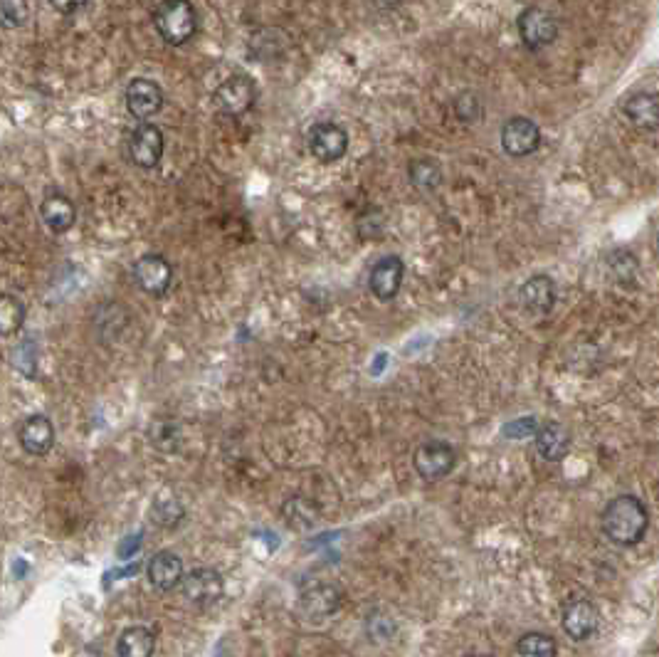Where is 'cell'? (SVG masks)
I'll list each match as a JSON object with an SVG mask.
<instances>
[{
	"label": "cell",
	"instance_id": "31",
	"mask_svg": "<svg viewBox=\"0 0 659 657\" xmlns=\"http://www.w3.org/2000/svg\"><path fill=\"white\" fill-rule=\"evenodd\" d=\"M657 250H659V233H657Z\"/></svg>",
	"mask_w": 659,
	"mask_h": 657
},
{
	"label": "cell",
	"instance_id": "26",
	"mask_svg": "<svg viewBox=\"0 0 659 657\" xmlns=\"http://www.w3.org/2000/svg\"><path fill=\"white\" fill-rule=\"evenodd\" d=\"M13 366L28 378L38 376V346L33 339L20 341L18 349L13 351Z\"/></svg>",
	"mask_w": 659,
	"mask_h": 657
},
{
	"label": "cell",
	"instance_id": "20",
	"mask_svg": "<svg viewBox=\"0 0 659 657\" xmlns=\"http://www.w3.org/2000/svg\"><path fill=\"white\" fill-rule=\"evenodd\" d=\"M536 450L546 462H561L571 450V435L561 423L551 420L536 430Z\"/></svg>",
	"mask_w": 659,
	"mask_h": 657
},
{
	"label": "cell",
	"instance_id": "14",
	"mask_svg": "<svg viewBox=\"0 0 659 657\" xmlns=\"http://www.w3.org/2000/svg\"><path fill=\"white\" fill-rule=\"evenodd\" d=\"M20 448L33 457H45L55 445V425L47 415L33 413L20 423L18 428Z\"/></svg>",
	"mask_w": 659,
	"mask_h": 657
},
{
	"label": "cell",
	"instance_id": "18",
	"mask_svg": "<svg viewBox=\"0 0 659 657\" xmlns=\"http://www.w3.org/2000/svg\"><path fill=\"white\" fill-rule=\"evenodd\" d=\"M341 608V591L331 583H316L309 591L302 593V601H299V611L302 616L309 620H321L334 616Z\"/></svg>",
	"mask_w": 659,
	"mask_h": 657
},
{
	"label": "cell",
	"instance_id": "17",
	"mask_svg": "<svg viewBox=\"0 0 659 657\" xmlns=\"http://www.w3.org/2000/svg\"><path fill=\"white\" fill-rule=\"evenodd\" d=\"M40 220L52 235L70 233L77 223L75 203L67 196H62V193H50V196L42 198L40 203Z\"/></svg>",
	"mask_w": 659,
	"mask_h": 657
},
{
	"label": "cell",
	"instance_id": "27",
	"mask_svg": "<svg viewBox=\"0 0 659 657\" xmlns=\"http://www.w3.org/2000/svg\"><path fill=\"white\" fill-rule=\"evenodd\" d=\"M608 265H610V270H613V275L618 277L620 282H627V280L635 282V277H640V265H637L635 255H632V252H627V250L613 252V255H610V260H608Z\"/></svg>",
	"mask_w": 659,
	"mask_h": 657
},
{
	"label": "cell",
	"instance_id": "25",
	"mask_svg": "<svg viewBox=\"0 0 659 657\" xmlns=\"http://www.w3.org/2000/svg\"><path fill=\"white\" fill-rule=\"evenodd\" d=\"M30 18V8L20 0H0V28L15 30L23 28Z\"/></svg>",
	"mask_w": 659,
	"mask_h": 657
},
{
	"label": "cell",
	"instance_id": "5",
	"mask_svg": "<svg viewBox=\"0 0 659 657\" xmlns=\"http://www.w3.org/2000/svg\"><path fill=\"white\" fill-rule=\"evenodd\" d=\"M415 472L427 482L445 480L457 465V452L445 440H427L413 455Z\"/></svg>",
	"mask_w": 659,
	"mask_h": 657
},
{
	"label": "cell",
	"instance_id": "1",
	"mask_svg": "<svg viewBox=\"0 0 659 657\" xmlns=\"http://www.w3.org/2000/svg\"><path fill=\"white\" fill-rule=\"evenodd\" d=\"M600 527L613 544L635 546L645 539L647 529H650V512L640 497L620 494L605 504L603 514H600Z\"/></svg>",
	"mask_w": 659,
	"mask_h": 657
},
{
	"label": "cell",
	"instance_id": "9",
	"mask_svg": "<svg viewBox=\"0 0 659 657\" xmlns=\"http://www.w3.org/2000/svg\"><path fill=\"white\" fill-rule=\"evenodd\" d=\"M129 159L134 166L151 171L163 159V131L156 124H139L129 136Z\"/></svg>",
	"mask_w": 659,
	"mask_h": 657
},
{
	"label": "cell",
	"instance_id": "29",
	"mask_svg": "<svg viewBox=\"0 0 659 657\" xmlns=\"http://www.w3.org/2000/svg\"><path fill=\"white\" fill-rule=\"evenodd\" d=\"M536 420L534 418H526L524 423H521V420H516V423H511V425H506V430L504 433L509 435V438H526V435H536Z\"/></svg>",
	"mask_w": 659,
	"mask_h": 657
},
{
	"label": "cell",
	"instance_id": "30",
	"mask_svg": "<svg viewBox=\"0 0 659 657\" xmlns=\"http://www.w3.org/2000/svg\"><path fill=\"white\" fill-rule=\"evenodd\" d=\"M467 657H489V655H467Z\"/></svg>",
	"mask_w": 659,
	"mask_h": 657
},
{
	"label": "cell",
	"instance_id": "4",
	"mask_svg": "<svg viewBox=\"0 0 659 657\" xmlns=\"http://www.w3.org/2000/svg\"><path fill=\"white\" fill-rule=\"evenodd\" d=\"M516 28H519L521 42L534 52L553 45L558 38L556 15L548 13L546 8H539V5H529V8L521 10L519 20H516Z\"/></svg>",
	"mask_w": 659,
	"mask_h": 657
},
{
	"label": "cell",
	"instance_id": "10",
	"mask_svg": "<svg viewBox=\"0 0 659 657\" xmlns=\"http://www.w3.org/2000/svg\"><path fill=\"white\" fill-rule=\"evenodd\" d=\"M541 146V129L526 117H511L502 126V149L511 159L531 156Z\"/></svg>",
	"mask_w": 659,
	"mask_h": 657
},
{
	"label": "cell",
	"instance_id": "22",
	"mask_svg": "<svg viewBox=\"0 0 659 657\" xmlns=\"http://www.w3.org/2000/svg\"><path fill=\"white\" fill-rule=\"evenodd\" d=\"M408 178L410 183H413L415 191L432 193L442 186L445 173H442V166L437 164L435 159H430V156H420V159H413L408 164Z\"/></svg>",
	"mask_w": 659,
	"mask_h": 657
},
{
	"label": "cell",
	"instance_id": "24",
	"mask_svg": "<svg viewBox=\"0 0 659 657\" xmlns=\"http://www.w3.org/2000/svg\"><path fill=\"white\" fill-rule=\"evenodd\" d=\"M516 655L519 657H556L558 645L551 635L546 633H526L516 643Z\"/></svg>",
	"mask_w": 659,
	"mask_h": 657
},
{
	"label": "cell",
	"instance_id": "6",
	"mask_svg": "<svg viewBox=\"0 0 659 657\" xmlns=\"http://www.w3.org/2000/svg\"><path fill=\"white\" fill-rule=\"evenodd\" d=\"M307 144L311 156L319 164H336L349 151V134H346L344 126L334 122H319L309 129Z\"/></svg>",
	"mask_w": 659,
	"mask_h": 657
},
{
	"label": "cell",
	"instance_id": "11",
	"mask_svg": "<svg viewBox=\"0 0 659 657\" xmlns=\"http://www.w3.org/2000/svg\"><path fill=\"white\" fill-rule=\"evenodd\" d=\"M181 591L193 606H213L223 598L225 581L215 569H193L183 576Z\"/></svg>",
	"mask_w": 659,
	"mask_h": 657
},
{
	"label": "cell",
	"instance_id": "28",
	"mask_svg": "<svg viewBox=\"0 0 659 657\" xmlns=\"http://www.w3.org/2000/svg\"><path fill=\"white\" fill-rule=\"evenodd\" d=\"M455 114L460 122L465 124H474L484 117V104L477 94L465 92L455 99Z\"/></svg>",
	"mask_w": 659,
	"mask_h": 657
},
{
	"label": "cell",
	"instance_id": "16",
	"mask_svg": "<svg viewBox=\"0 0 659 657\" xmlns=\"http://www.w3.org/2000/svg\"><path fill=\"white\" fill-rule=\"evenodd\" d=\"M625 119L637 131H659V92H635L622 104Z\"/></svg>",
	"mask_w": 659,
	"mask_h": 657
},
{
	"label": "cell",
	"instance_id": "2",
	"mask_svg": "<svg viewBox=\"0 0 659 657\" xmlns=\"http://www.w3.org/2000/svg\"><path fill=\"white\" fill-rule=\"evenodd\" d=\"M154 25L163 42L173 47L186 45L198 33V10L186 0H168L154 10Z\"/></svg>",
	"mask_w": 659,
	"mask_h": 657
},
{
	"label": "cell",
	"instance_id": "13",
	"mask_svg": "<svg viewBox=\"0 0 659 657\" xmlns=\"http://www.w3.org/2000/svg\"><path fill=\"white\" fill-rule=\"evenodd\" d=\"M405 277V265L398 255H386L371 267V275H368V287H371L373 297L381 299V302H390L393 297H398L400 287H403Z\"/></svg>",
	"mask_w": 659,
	"mask_h": 657
},
{
	"label": "cell",
	"instance_id": "12",
	"mask_svg": "<svg viewBox=\"0 0 659 657\" xmlns=\"http://www.w3.org/2000/svg\"><path fill=\"white\" fill-rule=\"evenodd\" d=\"M600 628V611L588 598H568L563 603V630L571 640H588Z\"/></svg>",
	"mask_w": 659,
	"mask_h": 657
},
{
	"label": "cell",
	"instance_id": "19",
	"mask_svg": "<svg viewBox=\"0 0 659 657\" xmlns=\"http://www.w3.org/2000/svg\"><path fill=\"white\" fill-rule=\"evenodd\" d=\"M146 576H149L151 586L158 588V591H173L183 583V561L178 559V554L173 551H158V554L151 556L149 566H146Z\"/></svg>",
	"mask_w": 659,
	"mask_h": 657
},
{
	"label": "cell",
	"instance_id": "23",
	"mask_svg": "<svg viewBox=\"0 0 659 657\" xmlns=\"http://www.w3.org/2000/svg\"><path fill=\"white\" fill-rule=\"evenodd\" d=\"M25 324V304L15 294L0 292V336H18Z\"/></svg>",
	"mask_w": 659,
	"mask_h": 657
},
{
	"label": "cell",
	"instance_id": "15",
	"mask_svg": "<svg viewBox=\"0 0 659 657\" xmlns=\"http://www.w3.org/2000/svg\"><path fill=\"white\" fill-rule=\"evenodd\" d=\"M558 297L556 282L548 275H534L519 287V302L534 317H546Z\"/></svg>",
	"mask_w": 659,
	"mask_h": 657
},
{
	"label": "cell",
	"instance_id": "8",
	"mask_svg": "<svg viewBox=\"0 0 659 657\" xmlns=\"http://www.w3.org/2000/svg\"><path fill=\"white\" fill-rule=\"evenodd\" d=\"M124 99L131 117L139 119L141 124L154 119L163 109V89L158 87L154 80H149V77H136V80H131L129 87H126Z\"/></svg>",
	"mask_w": 659,
	"mask_h": 657
},
{
	"label": "cell",
	"instance_id": "21",
	"mask_svg": "<svg viewBox=\"0 0 659 657\" xmlns=\"http://www.w3.org/2000/svg\"><path fill=\"white\" fill-rule=\"evenodd\" d=\"M156 635L146 625H131L117 640L119 657H154Z\"/></svg>",
	"mask_w": 659,
	"mask_h": 657
},
{
	"label": "cell",
	"instance_id": "7",
	"mask_svg": "<svg viewBox=\"0 0 659 657\" xmlns=\"http://www.w3.org/2000/svg\"><path fill=\"white\" fill-rule=\"evenodd\" d=\"M134 282L149 297H163L173 282V267L163 255L149 252L134 262Z\"/></svg>",
	"mask_w": 659,
	"mask_h": 657
},
{
	"label": "cell",
	"instance_id": "3",
	"mask_svg": "<svg viewBox=\"0 0 659 657\" xmlns=\"http://www.w3.org/2000/svg\"><path fill=\"white\" fill-rule=\"evenodd\" d=\"M215 107L220 109L228 117H242V114L250 112L257 102V87L255 80L245 72H237L230 75L228 80H223L215 87L213 92Z\"/></svg>",
	"mask_w": 659,
	"mask_h": 657
}]
</instances>
